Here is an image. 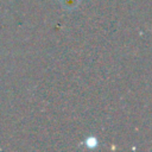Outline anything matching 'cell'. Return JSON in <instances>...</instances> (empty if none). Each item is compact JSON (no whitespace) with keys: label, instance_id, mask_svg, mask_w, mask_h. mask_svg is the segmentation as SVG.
I'll return each instance as SVG.
<instances>
[{"label":"cell","instance_id":"1","mask_svg":"<svg viewBox=\"0 0 152 152\" xmlns=\"http://www.w3.org/2000/svg\"><path fill=\"white\" fill-rule=\"evenodd\" d=\"M84 144H86L89 148H94V147H96V146L99 145V141H97L96 138H94V137H89V138H87V139L84 140Z\"/></svg>","mask_w":152,"mask_h":152}]
</instances>
